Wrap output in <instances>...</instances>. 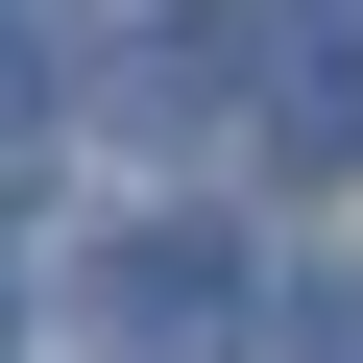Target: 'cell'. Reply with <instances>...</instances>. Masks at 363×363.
Instances as JSON below:
<instances>
[{
  "label": "cell",
  "mask_w": 363,
  "mask_h": 363,
  "mask_svg": "<svg viewBox=\"0 0 363 363\" xmlns=\"http://www.w3.org/2000/svg\"><path fill=\"white\" fill-rule=\"evenodd\" d=\"M242 315H267V267H242L218 218H121V242L73 267V339H97V363H218Z\"/></svg>",
  "instance_id": "cell-1"
},
{
  "label": "cell",
  "mask_w": 363,
  "mask_h": 363,
  "mask_svg": "<svg viewBox=\"0 0 363 363\" xmlns=\"http://www.w3.org/2000/svg\"><path fill=\"white\" fill-rule=\"evenodd\" d=\"M242 145L291 169V194H315V169H363V0H291V25L242 0Z\"/></svg>",
  "instance_id": "cell-2"
},
{
  "label": "cell",
  "mask_w": 363,
  "mask_h": 363,
  "mask_svg": "<svg viewBox=\"0 0 363 363\" xmlns=\"http://www.w3.org/2000/svg\"><path fill=\"white\" fill-rule=\"evenodd\" d=\"M49 121H73V49L25 25V0H0V169H49Z\"/></svg>",
  "instance_id": "cell-3"
},
{
  "label": "cell",
  "mask_w": 363,
  "mask_h": 363,
  "mask_svg": "<svg viewBox=\"0 0 363 363\" xmlns=\"http://www.w3.org/2000/svg\"><path fill=\"white\" fill-rule=\"evenodd\" d=\"M0 339H25V291H0Z\"/></svg>",
  "instance_id": "cell-4"
}]
</instances>
